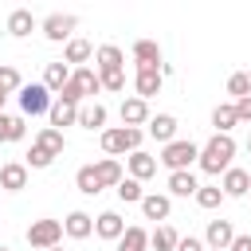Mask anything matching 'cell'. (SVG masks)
I'll use <instances>...</instances> for the list:
<instances>
[{"label": "cell", "instance_id": "6da1fadb", "mask_svg": "<svg viewBox=\"0 0 251 251\" xmlns=\"http://www.w3.org/2000/svg\"><path fill=\"white\" fill-rule=\"evenodd\" d=\"M235 137L231 133H212L204 145H200V157H196V165L208 173V176H224L227 169H231V161H235Z\"/></svg>", "mask_w": 251, "mask_h": 251}, {"label": "cell", "instance_id": "7a4b0ae2", "mask_svg": "<svg viewBox=\"0 0 251 251\" xmlns=\"http://www.w3.org/2000/svg\"><path fill=\"white\" fill-rule=\"evenodd\" d=\"M141 137H145V129H129V126H106V129L98 133V141H102V153H106V157L137 153V149H141Z\"/></svg>", "mask_w": 251, "mask_h": 251}, {"label": "cell", "instance_id": "3957f363", "mask_svg": "<svg viewBox=\"0 0 251 251\" xmlns=\"http://www.w3.org/2000/svg\"><path fill=\"white\" fill-rule=\"evenodd\" d=\"M196 157H200V145H196V141H188V137H176V141L161 145L157 165H165L169 173H184V169H192V165H196Z\"/></svg>", "mask_w": 251, "mask_h": 251}, {"label": "cell", "instance_id": "277c9868", "mask_svg": "<svg viewBox=\"0 0 251 251\" xmlns=\"http://www.w3.org/2000/svg\"><path fill=\"white\" fill-rule=\"evenodd\" d=\"M16 98H20V114H24V118H39V114H47L51 102H55L43 82H24V86L16 90Z\"/></svg>", "mask_w": 251, "mask_h": 251}, {"label": "cell", "instance_id": "5b68a950", "mask_svg": "<svg viewBox=\"0 0 251 251\" xmlns=\"http://www.w3.org/2000/svg\"><path fill=\"white\" fill-rule=\"evenodd\" d=\"M27 243H31V247H39V251L59 247V243H63V220H51V216L31 220V224H27Z\"/></svg>", "mask_w": 251, "mask_h": 251}, {"label": "cell", "instance_id": "8992f818", "mask_svg": "<svg viewBox=\"0 0 251 251\" xmlns=\"http://www.w3.org/2000/svg\"><path fill=\"white\" fill-rule=\"evenodd\" d=\"M75 16H63V12H51V16H43L39 20V31L51 39V43H67L71 39V31H75Z\"/></svg>", "mask_w": 251, "mask_h": 251}, {"label": "cell", "instance_id": "52a82bcc", "mask_svg": "<svg viewBox=\"0 0 251 251\" xmlns=\"http://www.w3.org/2000/svg\"><path fill=\"white\" fill-rule=\"evenodd\" d=\"M231 239H235V224L231 220H208V231H204V247L208 251H227L231 247Z\"/></svg>", "mask_w": 251, "mask_h": 251}, {"label": "cell", "instance_id": "ba28073f", "mask_svg": "<svg viewBox=\"0 0 251 251\" xmlns=\"http://www.w3.org/2000/svg\"><path fill=\"white\" fill-rule=\"evenodd\" d=\"M137 208H141V216H145V220L169 224V212H173V196H169V192H145Z\"/></svg>", "mask_w": 251, "mask_h": 251}, {"label": "cell", "instance_id": "9c48e42d", "mask_svg": "<svg viewBox=\"0 0 251 251\" xmlns=\"http://www.w3.org/2000/svg\"><path fill=\"white\" fill-rule=\"evenodd\" d=\"M4 27H8V35H12V39H27L31 31H39V20L31 16V8H12Z\"/></svg>", "mask_w": 251, "mask_h": 251}, {"label": "cell", "instance_id": "30bf717a", "mask_svg": "<svg viewBox=\"0 0 251 251\" xmlns=\"http://www.w3.org/2000/svg\"><path fill=\"white\" fill-rule=\"evenodd\" d=\"M176 118L173 114H149V122H145V133L153 137V141H161V145H169V141H176Z\"/></svg>", "mask_w": 251, "mask_h": 251}, {"label": "cell", "instance_id": "8fae6325", "mask_svg": "<svg viewBox=\"0 0 251 251\" xmlns=\"http://www.w3.org/2000/svg\"><path fill=\"white\" fill-rule=\"evenodd\" d=\"M122 231H126L122 212H98V216H94V235H98V239L118 243V239H122Z\"/></svg>", "mask_w": 251, "mask_h": 251}, {"label": "cell", "instance_id": "7c38bea8", "mask_svg": "<svg viewBox=\"0 0 251 251\" xmlns=\"http://www.w3.org/2000/svg\"><path fill=\"white\" fill-rule=\"evenodd\" d=\"M133 63H137V71H161V43L157 39H137L133 43Z\"/></svg>", "mask_w": 251, "mask_h": 251}, {"label": "cell", "instance_id": "4fadbf2b", "mask_svg": "<svg viewBox=\"0 0 251 251\" xmlns=\"http://www.w3.org/2000/svg\"><path fill=\"white\" fill-rule=\"evenodd\" d=\"M122 126H129V129H141L145 122H149V102H141L137 94H129V98H122Z\"/></svg>", "mask_w": 251, "mask_h": 251}, {"label": "cell", "instance_id": "5bb4252c", "mask_svg": "<svg viewBox=\"0 0 251 251\" xmlns=\"http://www.w3.org/2000/svg\"><path fill=\"white\" fill-rule=\"evenodd\" d=\"M247 188H251V173L247 169H239V165H231L224 176H220V192L231 200V196H247Z\"/></svg>", "mask_w": 251, "mask_h": 251}, {"label": "cell", "instance_id": "9a60e30c", "mask_svg": "<svg viewBox=\"0 0 251 251\" xmlns=\"http://www.w3.org/2000/svg\"><path fill=\"white\" fill-rule=\"evenodd\" d=\"M63 235L67 239H90L94 235V216L90 212H67V220H63Z\"/></svg>", "mask_w": 251, "mask_h": 251}, {"label": "cell", "instance_id": "2e32d148", "mask_svg": "<svg viewBox=\"0 0 251 251\" xmlns=\"http://www.w3.org/2000/svg\"><path fill=\"white\" fill-rule=\"evenodd\" d=\"M126 169H129V176L133 180H149V176H157V157L153 153H145V149H137V153H129L126 157Z\"/></svg>", "mask_w": 251, "mask_h": 251}, {"label": "cell", "instance_id": "e0dca14e", "mask_svg": "<svg viewBox=\"0 0 251 251\" xmlns=\"http://www.w3.org/2000/svg\"><path fill=\"white\" fill-rule=\"evenodd\" d=\"M0 188H4V192H24V188H27V165H24V161L0 165Z\"/></svg>", "mask_w": 251, "mask_h": 251}, {"label": "cell", "instance_id": "ac0fdd59", "mask_svg": "<svg viewBox=\"0 0 251 251\" xmlns=\"http://www.w3.org/2000/svg\"><path fill=\"white\" fill-rule=\"evenodd\" d=\"M122 67H126V51L118 43L94 47V71H122Z\"/></svg>", "mask_w": 251, "mask_h": 251}, {"label": "cell", "instance_id": "d6986e66", "mask_svg": "<svg viewBox=\"0 0 251 251\" xmlns=\"http://www.w3.org/2000/svg\"><path fill=\"white\" fill-rule=\"evenodd\" d=\"M161 86H165V75L161 71H137L133 75V90H137L141 102H149L153 94H161Z\"/></svg>", "mask_w": 251, "mask_h": 251}, {"label": "cell", "instance_id": "ffe728a7", "mask_svg": "<svg viewBox=\"0 0 251 251\" xmlns=\"http://www.w3.org/2000/svg\"><path fill=\"white\" fill-rule=\"evenodd\" d=\"M86 59H94V43H90V39L71 35V39H67V47H63V63H67V67H71V63H75V67H82Z\"/></svg>", "mask_w": 251, "mask_h": 251}, {"label": "cell", "instance_id": "44dd1931", "mask_svg": "<svg viewBox=\"0 0 251 251\" xmlns=\"http://www.w3.org/2000/svg\"><path fill=\"white\" fill-rule=\"evenodd\" d=\"M71 86H75L82 98H90V94H98V90H102V82H98V71H94V67H75V71H71Z\"/></svg>", "mask_w": 251, "mask_h": 251}, {"label": "cell", "instance_id": "7402d4cb", "mask_svg": "<svg viewBox=\"0 0 251 251\" xmlns=\"http://www.w3.org/2000/svg\"><path fill=\"white\" fill-rule=\"evenodd\" d=\"M94 173H98L102 188H118V184H122V176H126V169H122V161H118V157H102V161H94Z\"/></svg>", "mask_w": 251, "mask_h": 251}, {"label": "cell", "instance_id": "603a6c76", "mask_svg": "<svg viewBox=\"0 0 251 251\" xmlns=\"http://www.w3.org/2000/svg\"><path fill=\"white\" fill-rule=\"evenodd\" d=\"M165 184H169V196H184V200H188V196H196V188H200V180H196V173H192V169H184V173H169V180H165Z\"/></svg>", "mask_w": 251, "mask_h": 251}, {"label": "cell", "instance_id": "cb8c5ba5", "mask_svg": "<svg viewBox=\"0 0 251 251\" xmlns=\"http://www.w3.org/2000/svg\"><path fill=\"white\" fill-rule=\"evenodd\" d=\"M67 78H71V67H67L63 59H55V63L43 67V86H47V94H59V90L67 86Z\"/></svg>", "mask_w": 251, "mask_h": 251}, {"label": "cell", "instance_id": "d4e9b609", "mask_svg": "<svg viewBox=\"0 0 251 251\" xmlns=\"http://www.w3.org/2000/svg\"><path fill=\"white\" fill-rule=\"evenodd\" d=\"M75 126H82V129H90V133H94V129L102 133V129H106V106H102V102L78 106V122H75Z\"/></svg>", "mask_w": 251, "mask_h": 251}, {"label": "cell", "instance_id": "484cf974", "mask_svg": "<svg viewBox=\"0 0 251 251\" xmlns=\"http://www.w3.org/2000/svg\"><path fill=\"white\" fill-rule=\"evenodd\" d=\"M47 118H51V129H59V133H63L67 126H75V122H78V106H67V102H59V98H55V102H51V110H47Z\"/></svg>", "mask_w": 251, "mask_h": 251}, {"label": "cell", "instance_id": "4316f807", "mask_svg": "<svg viewBox=\"0 0 251 251\" xmlns=\"http://www.w3.org/2000/svg\"><path fill=\"white\" fill-rule=\"evenodd\" d=\"M176 243H180V235H176L173 224H157V227L149 231V247H153V251H176Z\"/></svg>", "mask_w": 251, "mask_h": 251}, {"label": "cell", "instance_id": "83f0119b", "mask_svg": "<svg viewBox=\"0 0 251 251\" xmlns=\"http://www.w3.org/2000/svg\"><path fill=\"white\" fill-rule=\"evenodd\" d=\"M24 137H27V122H24V114H20V118L0 114V145H8V141H24Z\"/></svg>", "mask_w": 251, "mask_h": 251}, {"label": "cell", "instance_id": "f1b7e54d", "mask_svg": "<svg viewBox=\"0 0 251 251\" xmlns=\"http://www.w3.org/2000/svg\"><path fill=\"white\" fill-rule=\"evenodd\" d=\"M31 141H35L39 149H47L51 157H63V149H67V137H63L59 129H51V126H43V129H39V133H35Z\"/></svg>", "mask_w": 251, "mask_h": 251}, {"label": "cell", "instance_id": "f546056e", "mask_svg": "<svg viewBox=\"0 0 251 251\" xmlns=\"http://www.w3.org/2000/svg\"><path fill=\"white\" fill-rule=\"evenodd\" d=\"M118 251H149V231L137 227V224H129L122 231V239H118Z\"/></svg>", "mask_w": 251, "mask_h": 251}, {"label": "cell", "instance_id": "4dcf8cb0", "mask_svg": "<svg viewBox=\"0 0 251 251\" xmlns=\"http://www.w3.org/2000/svg\"><path fill=\"white\" fill-rule=\"evenodd\" d=\"M212 126H216V133H231V129L239 126V118H235V106H231V102H220V106L212 110Z\"/></svg>", "mask_w": 251, "mask_h": 251}, {"label": "cell", "instance_id": "1f68e13d", "mask_svg": "<svg viewBox=\"0 0 251 251\" xmlns=\"http://www.w3.org/2000/svg\"><path fill=\"white\" fill-rule=\"evenodd\" d=\"M75 188H78L82 196H98V192H102V180H98L94 165H82V169L75 173Z\"/></svg>", "mask_w": 251, "mask_h": 251}, {"label": "cell", "instance_id": "d6a6232c", "mask_svg": "<svg viewBox=\"0 0 251 251\" xmlns=\"http://www.w3.org/2000/svg\"><path fill=\"white\" fill-rule=\"evenodd\" d=\"M192 200H196V204H200V208H204V212H216V208H220V204H224V200H227V196H224V192H220V184H200V188H196V196H192Z\"/></svg>", "mask_w": 251, "mask_h": 251}, {"label": "cell", "instance_id": "836d02e7", "mask_svg": "<svg viewBox=\"0 0 251 251\" xmlns=\"http://www.w3.org/2000/svg\"><path fill=\"white\" fill-rule=\"evenodd\" d=\"M114 192H118V200H122V204H141V196H145L141 180H133V176H122V184H118Z\"/></svg>", "mask_w": 251, "mask_h": 251}, {"label": "cell", "instance_id": "e575fe53", "mask_svg": "<svg viewBox=\"0 0 251 251\" xmlns=\"http://www.w3.org/2000/svg\"><path fill=\"white\" fill-rule=\"evenodd\" d=\"M24 165H27V173H31V169H51V165H55V157H51L47 149H39V145L31 141V149H27V157H24Z\"/></svg>", "mask_w": 251, "mask_h": 251}, {"label": "cell", "instance_id": "d590c367", "mask_svg": "<svg viewBox=\"0 0 251 251\" xmlns=\"http://www.w3.org/2000/svg\"><path fill=\"white\" fill-rule=\"evenodd\" d=\"M227 94H231V98H247V94H251V71H235V75L227 78Z\"/></svg>", "mask_w": 251, "mask_h": 251}, {"label": "cell", "instance_id": "8d00e7d4", "mask_svg": "<svg viewBox=\"0 0 251 251\" xmlns=\"http://www.w3.org/2000/svg\"><path fill=\"white\" fill-rule=\"evenodd\" d=\"M20 86H24V78H20V71H16L12 63H0V90H4V94H16Z\"/></svg>", "mask_w": 251, "mask_h": 251}, {"label": "cell", "instance_id": "74e56055", "mask_svg": "<svg viewBox=\"0 0 251 251\" xmlns=\"http://www.w3.org/2000/svg\"><path fill=\"white\" fill-rule=\"evenodd\" d=\"M98 82H102V90L122 94V90H126V67H122V71H98Z\"/></svg>", "mask_w": 251, "mask_h": 251}, {"label": "cell", "instance_id": "f35d334b", "mask_svg": "<svg viewBox=\"0 0 251 251\" xmlns=\"http://www.w3.org/2000/svg\"><path fill=\"white\" fill-rule=\"evenodd\" d=\"M231 106H235V118H239V122H251V94H247V98H235Z\"/></svg>", "mask_w": 251, "mask_h": 251}, {"label": "cell", "instance_id": "ab89813d", "mask_svg": "<svg viewBox=\"0 0 251 251\" xmlns=\"http://www.w3.org/2000/svg\"><path fill=\"white\" fill-rule=\"evenodd\" d=\"M176 251H208V247H204V239H196V235H180Z\"/></svg>", "mask_w": 251, "mask_h": 251}, {"label": "cell", "instance_id": "60d3db41", "mask_svg": "<svg viewBox=\"0 0 251 251\" xmlns=\"http://www.w3.org/2000/svg\"><path fill=\"white\" fill-rule=\"evenodd\" d=\"M227 251H251V235H239V231H235V239H231Z\"/></svg>", "mask_w": 251, "mask_h": 251}, {"label": "cell", "instance_id": "b9f144b4", "mask_svg": "<svg viewBox=\"0 0 251 251\" xmlns=\"http://www.w3.org/2000/svg\"><path fill=\"white\" fill-rule=\"evenodd\" d=\"M4 102H8V94H4V90H0V114H4Z\"/></svg>", "mask_w": 251, "mask_h": 251}, {"label": "cell", "instance_id": "7bdbcfd3", "mask_svg": "<svg viewBox=\"0 0 251 251\" xmlns=\"http://www.w3.org/2000/svg\"><path fill=\"white\" fill-rule=\"evenodd\" d=\"M247 153H251V137H247Z\"/></svg>", "mask_w": 251, "mask_h": 251}, {"label": "cell", "instance_id": "ee69618b", "mask_svg": "<svg viewBox=\"0 0 251 251\" xmlns=\"http://www.w3.org/2000/svg\"><path fill=\"white\" fill-rule=\"evenodd\" d=\"M47 251H63V247H47Z\"/></svg>", "mask_w": 251, "mask_h": 251}, {"label": "cell", "instance_id": "f6af8a7d", "mask_svg": "<svg viewBox=\"0 0 251 251\" xmlns=\"http://www.w3.org/2000/svg\"><path fill=\"white\" fill-rule=\"evenodd\" d=\"M0 251H12V247H0Z\"/></svg>", "mask_w": 251, "mask_h": 251}, {"label": "cell", "instance_id": "bcb514c9", "mask_svg": "<svg viewBox=\"0 0 251 251\" xmlns=\"http://www.w3.org/2000/svg\"><path fill=\"white\" fill-rule=\"evenodd\" d=\"M247 200H251V188H247Z\"/></svg>", "mask_w": 251, "mask_h": 251}]
</instances>
